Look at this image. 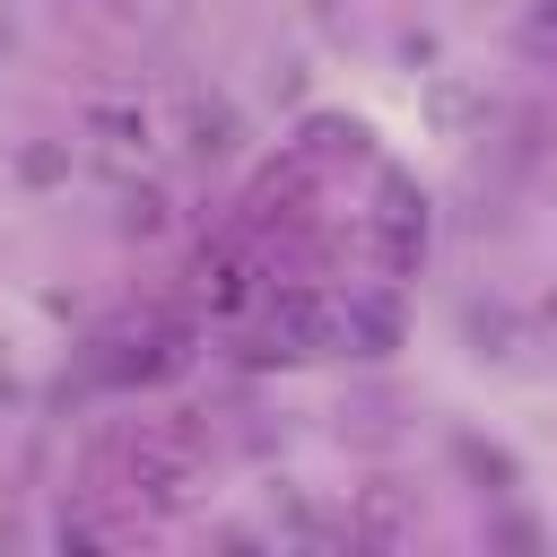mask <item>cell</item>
Wrapping results in <instances>:
<instances>
[{
  "instance_id": "cell-8",
  "label": "cell",
  "mask_w": 557,
  "mask_h": 557,
  "mask_svg": "<svg viewBox=\"0 0 557 557\" xmlns=\"http://www.w3.org/2000/svg\"><path fill=\"white\" fill-rule=\"evenodd\" d=\"M165 218H174V209H165V191H157V183L122 191V235H165Z\"/></svg>"
},
{
  "instance_id": "cell-2",
  "label": "cell",
  "mask_w": 557,
  "mask_h": 557,
  "mask_svg": "<svg viewBox=\"0 0 557 557\" xmlns=\"http://www.w3.org/2000/svg\"><path fill=\"white\" fill-rule=\"evenodd\" d=\"M418 522H409V505H400V487H357V505H348V548H400Z\"/></svg>"
},
{
  "instance_id": "cell-10",
  "label": "cell",
  "mask_w": 557,
  "mask_h": 557,
  "mask_svg": "<svg viewBox=\"0 0 557 557\" xmlns=\"http://www.w3.org/2000/svg\"><path fill=\"white\" fill-rule=\"evenodd\" d=\"M540 26H557V0H540Z\"/></svg>"
},
{
  "instance_id": "cell-5",
  "label": "cell",
  "mask_w": 557,
  "mask_h": 557,
  "mask_svg": "<svg viewBox=\"0 0 557 557\" xmlns=\"http://www.w3.org/2000/svg\"><path fill=\"white\" fill-rule=\"evenodd\" d=\"M487 113H496V104H487V96H470L461 78H435V87H426V122H435L444 139H461V131H470V122H487Z\"/></svg>"
},
{
  "instance_id": "cell-4",
  "label": "cell",
  "mask_w": 557,
  "mask_h": 557,
  "mask_svg": "<svg viewBox=\"0 0 557 557\" xmlns=\"http://www.w3.org/2000/svg\"><path fill=\"white\" fill-rule=\"evenodd\" d=\"M453 461H461V470H470L487 496H513V487H522L513 453H505V444H487V435H453Z\"/></svg>"
},
{
  "instance_id": "cell-6",
  "label": "cell",
  "mask_w": 557,
  "mask_h": 557,
  "mask_svg": "<svg viewBox=\"0 0 557 557\" xmlns=\"http://www.w3.org/2000/svg\"><path fill=\"white\" fill-rule=\"evenodd\" d=\"M87 131L113 148H148V104H87Z\"/></svg>"
},
{
  "instance_id": "cell-7",
  "label": "cell",
  "mask_w": 557,
  "mask_h": 557,
  "mask_svg": "<svg viewBox=\"0 0 557 557\" xmlns=\"http://www.w3.org/2000/svg\"><path fill=\"white\" fill-rule=\"evenodd\" d=\"M17 183H70V139H35V148H17Z\"/></svg>"
},
{
  "instance_id": "cell-1",
  "label": "cell",
  "mask_w": 557,
  "mask_h": 557,
  "mask_svg": "<svg viewBox=\"0 0 557 557\" xmlns=\"http://www.w3.org/2000/svg\"><path fill=\"white\" fill-rule=\"evenodd\" d=\"M461 348H470L479 366H513V357L531 348V331H522V313H513V305L470 296V305H461Z\"/></svg>"
},
{
  "instance_id": "cell-9",
  "label": "cell",
  "mask_w": 557,
  "mask_h": 557,
  "mask_svg": "<svg viewBox=\"0 0 557 557\" xmlns=\"http://www.w3.org/2000/svg\"><path fill=\"white\" fill-rule=\"evenodd\" d=\"M540 331H548V339H557V287H548V296H540Z\"/></svg>"
},
{
  "instance_id": "cell-3",
  "label": "cell",
  "mask_w": 557,
  "mask_h": 557,
  "mask_svg": "<svg viewBox=\"0 0 557 557\" xmlns=\"http://www.w3.org/2000/svg\"><path fill=\"white\" fill-rule=\"evenodd\" d=\"M183 148H191L200 165L235 157V148H244V122H235V104H226V96H191V104H183Z\"/></svg>"
}]
</instances>
